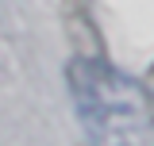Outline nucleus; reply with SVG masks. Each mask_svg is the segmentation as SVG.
Wrapping results in <instances>:
<instances>
[{"label":"nucleus","instance_id":"nucleus-1","mask_svg":"<svg viewBox=\"0 0 154 146\" xmlns=\"http://www.w3.org/2000/svg\"><path fill=\"white\" fill-rule=\"evenodd\" d=\"M69 85H73L77 111L85 119V127L93 138L108 142V138H131V123H139V89L131 81H123L119 73H112L104 62H89L77 58L69 65Z\"/></svg>","mask_w":154,"mask_h":146},{"label":"nucleus","instance_id":"nucleus-2","mask_svg":"<svg viewBox=\"0 0 154 146\" xmlns=\"http://www.w3.org/2000/svg\"><path fill=\"white\" fill-rule=\"evenodd\" d=\"M146 100H150V111H154V73L146 77Z\"/></svg>","mask_w":154,"mask_h":146}]
</instances>
